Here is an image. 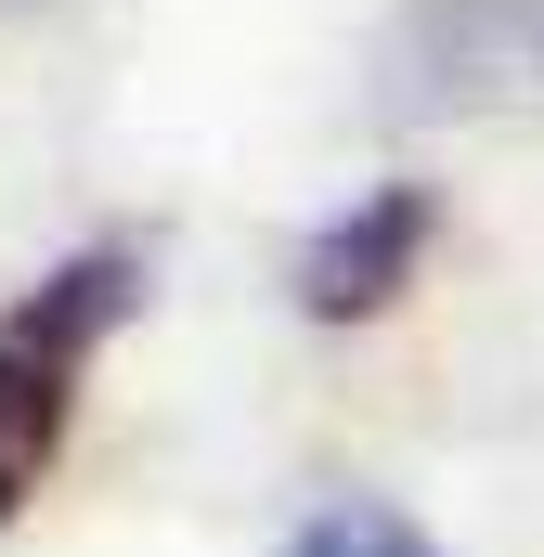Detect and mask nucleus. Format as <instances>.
<instances>
[{
    "label": "nucleus",
    "mask_w": 544,
    "mask_h": 557,
    "mask_svg": "<svg viewBox=\"0 0 544 557\" xmlns=\"http://www.w3.org/2000/svg\"><path fill=\"white\" fill-rule=\"evenodd\" d=\"M131 311H143V247L131 234L65 247L52 273L13 285V311H0V532L39 506V480H52L65 428H78V389H91V363L118 350Z\"/></svg>",
    "instance_id": "1"
},
{
    "label": "nucleus",
    "mask_w": 544,
    "mask_h": 557,
    "mask_svg": "<svg viewBox=\"0 0 544 557\" xmlns=\"http://www.w3.org/2000/svg\"><path fill=\"white\" fill-rule=\"evenodd\" d=\"M403 117H544V0H428L390 39Z\"/></svg>",
    "instance_id": "2"
},
{
    "label": "nucleus",
    "mask_w": 544,
    "mask_h": 557,
    "mask_svg": "<svg viewBox=\"0 0 544 557\" xmlns=\"http://www.w3.org/2000/svg\"><path fill=\"white\" fill-rule=\"evenodd\" d=\"M428 234H441V195H428V182H363L350 208H324V221L298 234V311H311V324H376L415 285Z\"/></svg>",
    "instance_id": "3"
},
{
    "label": "nucleus",
    "mask_w": 544,
    "mask_h": 557,
    "mask_svg": "<svg viewBox=\"0 0 544 557\" xmlns=\"http://www.w3.org/2000/svg\"><path fill=\"white\" fill-rule=\"evenodd\" d=\"M285 557H441V545L415 532L403 506H376V493H324V506L285 532Z\"/></svg>",
    "instance_id": "4"
}]
</instances>
